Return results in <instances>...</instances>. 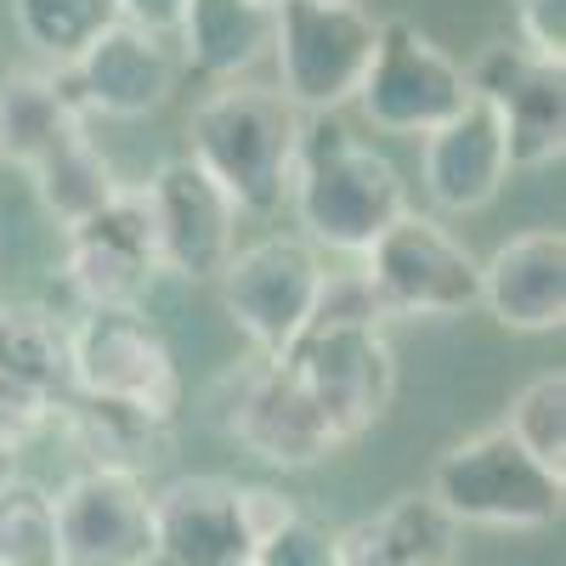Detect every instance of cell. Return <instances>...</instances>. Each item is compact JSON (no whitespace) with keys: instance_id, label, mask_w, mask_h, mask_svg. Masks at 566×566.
I'll return each mask as SVG.
<instances>
[{"instance_id":"cell-1","label":"cell","mask_w":566,"mask_h":566,"mask_svg":"<svg viewBox=\"0 0 566 566\" xmlns=\"http://www.w3.org/2000/svg\"><path fill=\"white\" fill-rule=\"evenodd\" d=\"M306 114L283 97L277 85L232 80L187 114V159H193L221 193L250 210L277 216L290 205V176L301 154Z\"/></svg>"},{"instance_id":"cell-2","label":"cell","mask_w":566,"mask_h":566,"mask_svg":"<svg viewBox=\"0 0 566 566\" xmlns=\"http://www.w3.org/2000/svg\"><path fill=\"white\" fill-rule=\"evenodd\" d=\"M290 205L301 239L317 255H363L408 210V181L374 142L352 136L335 114H323L301 130Z\"/></svg>"},{"instance_id":"cell-3","label":"cell","mask_w":566,"mask_h":566,"mask_svg":"<svg viewBox=\"0 0 566 566\" xmlns=\"http://www.w3.org/2000/svg\"><path fill=\"white\" fill-rule=\"evenodd\" d=\"M431 493L459 527H493V533H538L560 522L566 482H555L538 459L522 453L504 424L453 442L431 464Z\"/></svg>"},{"instance_id":"cell-4","label":"cell","mask_w":566,"mask_h":566,"mask_svg":"<svg viewBox=\"0 0 566 566\" xmlns=\"http://www.w3.org/2000/svg\"><path fill=\"white\" fill-rule=\"evenodd\" d=\"M374 34H380V23L363 12V0H283L272 29L277 91L306 119L357 103Z\"/></svg>"},{"instance_id":"cell-5","label":"cell","mask_w":566,"mask_h":566,"mask_svg":"<svg viewBox=\"0 0 566 566\" xmlns=\"http://www.w3.org/2000/svg\"><path fill=\"white\" fill-rule=\"evenodd\" d=\"M363 283L380 317H464L482 301V261L437 221L402 210L363 250Z\"/></svg>"},{"instance_id":"cell-6","label":"cell","mask_w":566,"mask_h":566,"mask_svg":"<svg viewBox=\"0 0 566 566\" xmlns=\"http://www.w3.org/2000/svg\"><path fill=\"white\" fill-rule=\"evenodd\" d=\"M328 419L340 448L374 431L397 397V352L380 323H306V335L277 357Z\"/></svg>"},{"instance_id":"cell-7","label":"cell","mask_w":566,"mask_h":566,"mask_svg":"<svg viewBox=\"0 0 566 566\" xmlns=\"http://www.w3.org/2000/svg\"><path fill=\"white\" fill-rule=\"evenodd\" d=\"M69 357H74V397L119 402L159 424H176L181 374L148 312H80L69 323Z\"/></svg>"},{"instance_id":"cell-8","label":"cell","mask_w":566,"mask_h":566,"mask_svg":"<svg viewBox=\"0 0 566 566\" xmlns=\"http://www.w3.org/2000/svg\"><path fill=\"white\" fill-rule=\"evenodd\" d=\"M470 103L464 63L408 18H386L374 34V57L357 85V108L386 136H431Z\"/></svg>"},{"instance_id":"cell-9","label":"cell","mask_w":566,"mask_h":566,"mask_svg":"<svg viewBox=\"0 0 566 566\" xmlns=\"http://www.w3.org/2000/svg\"><path fill=\"white\" fill-rule=\"evenodd\" d=\"M323 255L306 239H290V232H272L261 244H244L227 261L221 283V306L232 317V328L255 346V357H283L317 312L323 295Z\"/></svg>"},{"instance_id":"cell-10","label":"cell","mask_w":566,"mask_h":566,"mask_svg":"<svg viewBox=\"0 0 566 566\" xmlns=\"http://www.w3.org/2000/svg\"><path fill=\"white\" fill-rule=\"evenodd\" d=\"M63 272L85 312H142L148 290L165 277L148 187H119L91 221L69 227Z\"/></svg>"},{"instance_id":"cell-11","label":"cell","mask_w":566,"mask_h":566,"mask_svg":"<svg viewBox=\"0 0 566 566\" xmlns=\"http://www.w3.org/2000/svg\"><path fill=\"white\" fill-rule=\"evenodd\" d=\"M464 80L499 114L510 170H544L566 154V69L533 57L522 40H488Z\"/></svg>"},{"instance_id":"cell-12","label":"cell","mask_w":566,"mask_h":566,"mask_svg":"<svg viewBox=\"0 0 566 566\" xmlns=\"http://www.w3.org/2000/svg\"><path fill=\"white\" fill-rule=\"evenodd\" d=\"M63 566H154V493L125 470H74L52 493Z\"/></svg>"},{"instance_id":"cell-13","label":"cell","mask_w":566,"mask_h":566,"mask_svg":"<svg viewBox=\"0 0 566 566\" xmlns=\"http://www.w3.org/2000/svg\"><path fill=\"white\" fill-rule=\"evenodd\" d=\"M221 424L272 470H317L323 459L340 453L328 419L312 408L301 380L277 357H255L239 374V391H232Z\"/></svg>"},{"instance_id":"cell-14","label":"cell","mask_w":566,"mask_h":566,"mask_svg":"<svg viewBox=\"0 0 566 566\" xmlns=\"http://www.w3.org/2000/svg\"><path fill=\"white\" fill-rule=\"evenodd\" d=\"M148 205L159 227V255L170 277L187 283H216L227 261L239 255V205L193 165V159H165L148 181Z\"/></svg>"},{"instance_id":"cell-15","label":"cell","mask_w":566,"mask_h":566,"mask_svg":"<svg viewBox=\"0 0 566 566\" xmlns=\"http://www.w3.org/2000/svg\"><path fill=\"white\" fill-rule=\"evenodd\" d=\"M255 533L244 522V482L176 476L154 493V566H250Z\"/></svg>"},{"instance_id":"cell-16","label":"cell","mask_w":566,"mask_h":566,"mask_svg":"<svg viewBox=\"0 0 566 566\" xmlns=\"http://www.w3.org/2000/svg\"><path fill=\"white\" fill-rule=\"evenodd\" d=\"M63 80L85 119H148L176 91V57L170 40L114 23L103 40L85 45L74 69H63Z\"/></svg>"},{"instance_id":"cell-17","label":"cell","mask_w":566,"mask_h":566,"mask_svg":"<svg viewBox=\"0 0 566 566\" xmlns=\"http://www.w3.org/2000/svg\"><path fill=\"white\" fill-rule=\"evenodd\" d=\"M419 181H424V193H431V205L442 216H476L504 193L510 148H504L499 114L482 97H470L442 130L424 136Z\"/></svg>"},{"instance_id":"cell-18","label":"cell","mask_w":566,"mask_h":566,"mask_svg":"<svg viewBox=\"0 0 566 566\" xmlns=\"http://www.w3.org/2000/svg\"><path fill=\"white\" fill-rule=\"evenodd\" d=\"M510 335H549L566 323V232L533 227L482 261V301Z\"/></svg>"},{"instance_id":"cell-19","label":"cell","mask_w":566,"mask_h":566,"mask_svg":"<svg viewBox=\"0 0 566 566\" xmlns=\"http://www.w3.org/2000/svg\"><path fill=\"white\" fill-rule=\"evenodd\" d=\"M340 566H453L459 522L431 493H402L380 515H363L335 533Z\"/></svg>"},{"instance_id":"cell-20","label":"cell","mask_w":566,"mask_h":566,"mask_svg":"<svg viewBox=\"0 0 566 566\" xmlns=\"http://www.w3.org/2000/svg\"><path fill=\"white\" fill-rule=\"evenodd\" d=\"M272 29H277L272 0H187L176 23L181 63L216 85L250 80V69L272 57Z\"/></svg>"},{"instance_id":"cell-21","label":"cell","mask_w":566,"mask_h":566,"mask_svg":"<svg viewBox=\"0 0 566 566\" xmlns=\"http://www.w3.org/2000/svg\"><path fill=\"white\" fill-rule=\"evenodd\" d=\"M0 380L45 402L57 419V408L74 402L69 323L34 301H0Z\"/></svg>"},{"instance_id":"cell-22","label":"cell","mask_w":566,"mask_h":566,"mask_svg":"<svg viewBox=\"0 0 566 566\" xmlns=\"http://www.w3.org/2000/svg\"><path fill=\"white\" fill-rule=\"evenodd\" d=\"M80 125L91 119L80 114L63 69H7L0 80V159L7 165L29 170Z\"/></svg>"},{"instance_id":"cell-23","label":"cell","mask_w":566,"mask_h":566,"mask_svg":"<svg viewBox=\"0 0 566 566\" xmlns=\"http://www.w3.org/2000/svg\"><path fill=\"white\" fill-rule=\"evenodd\" d=\"M63 437L74 442V453L85 459V470H125V476H142L154 459H165L170 448V424L119 408V402H91L74 397L57 408Z\"/></svg>"},{"instance_id":"cell-24","label":"cell","mask_w":566,"mask_h":566,"mask_svg":"<svg viewBox=\"0 0 566 566\" xmlns=\"http://www.w3.org/2000/svg\"><path fill=\"white\" fill-rule=\"evenodd\" d=\"M29 181H34V193H40V205H45V216H52L63 232L69 227H80V221H91L114 193H119V176H114V165H108V154L97 148V136H91V125H80V130H69L63 142L45 159H34L29 170H23Z\"/></svg>"},{"instance_id":"cell-25","label":"cell","mask_w":566,"mask_h":566,"mask_svg":"<svg viewBox=\"0 0 566 566\" xmlns=\"http://www.w3.org/2000/svg\"><path fill=\"white\" fill-rule=\"evenodd\" d=\"M12 18L45 69H74L85 45L119 23V7L114 0H12Z\"/></svg>"},{"instance_id":"cell-26","label":"cell","mask_w":566,"mask_h":566,"mask_svg":"<svg viewBox=\"0 0 566 566\" xmlns=\"http://www.w3.org/2000/svg\"><path fill=\"white\" fill-rule=\"evenodd\" d=\"M0 566H63L52 488L12 476L0 488Z\"/></svg>"},{"instance_id":"cell-27","label":"cell","mask_w":566,"mask_h":566,"mask_svg":"<svg viewBox=\"0 0 566 566\" xmlns=\"http://www.w3.org/2000/svg\"><path fill=\"white\" fill-rule=\"evenodd\" d=\"M504 431L522 442L527 459H538L555 482H566V374H538L515 391L510 413L499 419Z\"/></svg>"},{"instance_id":"cell-28","label":"cell","mask_w":566,"mask_h":566,"mask_svg":"<svg viewBox=\"0 0 566 566\" xmlns=\"http://www.w3.org/2000/svg\"><path fill=\"white\" fill-rule=\"evenodd\" d=\"M250 566H340L335 533L317 527L312 515H295V522H283L272 538L255 544V560Z\"/></svg>"},{"instance_id":"cell-29","label":"cell","mask_w":566,"mask_h":566,"mask_svg":"<svg viewBox=\"0 0 566 566\" xmlns=\"http://www.w3.org/2000/svg\"><path fill=\"white\" fill-rule=\"evenodd\" d=\"M515 29L533 57L566 69V0H515Z\"/></svg>"},{"instance_id":"cell-30","label":"cell","mask_w":566,"mask_h":566,"mask_svg":"<svg viewBox=\"0 0 566 566\" xmlns=\"http://www.w3.org/2000/svg\"><path fill=\"white\" fill-rule=\"evenodd\" d=\"M114 7H119V23L170 40L176 23H181V7H187V0H114Z\"/></svg>"},{"instance_id":"cell-31","label":"cell","mask_w":566,"mask_h":566,"mask_svg":"<svg viewBox=\"0 0 566 566\" xmlns=\"http://www.w3.org/2000/svg\"><path fill=\"white\" fill-rule=\"evenodd\" d=\"M18 453H23V442H12V437H0V488H7V482L18 476Z\"/></svg>"},{"instance_id":"cell-32","label":"cell","mask_w":566,"mask_h":566,"mask_svg":"<svg viewBox=\"0 0 566 566\" xmlns=\"http://www.w3.org/2000/svg\"><path fill=\"white\" fill-rule=\"evenodd\" d=\"M7 69H12V63H7V57H0V80H7Z\"/></svg>"},{"instance_id":"cell-33","label":"cell","mask_w":566,"mask_h":566,"mask_svg":"<svg viewBox=\"0 0 566 566\" xmlns=\"http://www.w3.org/2000/svg\"><path fill=\"white\" fill-rule=\"evenodd\" d=\"M272 7H283V0H272Z\"/></svg>"},{"instance_id":"cell-34","label":"cell","mask_w":566,"mask_h":566,"mask_svg":"<svg viewBox=\"0 0 566 566\" xmlns=\"http://www.w3.org/2000/svg\"><path fill=\"white\" fill-rule=\"evenodd\" d=\"M0 301H7V295H0Z\"/></svg>"}]
</instances>
